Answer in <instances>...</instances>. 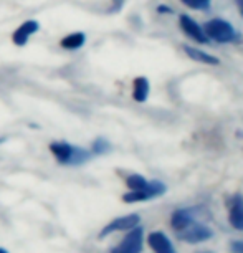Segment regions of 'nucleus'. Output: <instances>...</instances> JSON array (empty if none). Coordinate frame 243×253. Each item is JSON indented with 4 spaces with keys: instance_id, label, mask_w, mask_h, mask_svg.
Here are the masks:
<instances>
[{
    "instance_id": "obj_12",
    "label": "nucleus",
    "mask_w": 243,
    "mask_h": 253,
    "mask_svg": "<svg viewBox=\"0 0 243 253\" xmlns=\"http://www.w3.org/2000/svg\"><path fill=\"white\" fill-rule=\"evenodd\" d=\"M147 96H149V81H147V78H144V76H139V78L134 80L132 98H134L137 103H144Z\"/></svg>"
},
{
    "instance_id": "obj_15",
    "label": "nucleus",
    "mask_w": 243,
    "mask_h": 253,
    "mask_svg": "<svg viewBox=\"0 0 243 253\" xmlns=\"http://www.w3.org/2000/svg\"><path fill=\"white\" fill-rule=\"evenodd\" d=\"M126 185L129 190H142L147 185V180L139 174H132L126 179Z\"/></svg>"
},
{
    "instance_id": "obj_11",
    "label": "nucleus",
    "mask_w": 243,
    "mask_h": 253,
    "mask_svg": "<svg viewBox=\"0 0 243 253\" xmlns=\"http://www.w3.org/2000/svg\"><path fill=\"white\" fill-rule=\"evenodd\" d=\"M195 220V210L194 209H179L172 213V228L175 232L184 230L185 227L190 225Z\"/></svg>"
},
{
    "instance_id": "obj_8",
    "label": "nucleus",
    "mask_w": 243,
    "mask_h": 253,
    "mask_svg": "<svg viewBox=\"0 0 243 253\" xmlns=\"http://www.w3.org/2000/svg\"><path fill=\"white\" fill-rule=\"evenodd\" d=\"M38 28H40V25H38L37 20H27V22H23L22 25L12 33L13 43H15L17 46H23L28 42V38H30L33 33L38 32Z\"/></svg>"
},
{
    "instance_id": "obj_18",
    "label": "nucleus",
    "mask_w": 243,
    "mask_h": 253,
    "mask_svg": "<svg viewBox=\"0 0 243 253\" xmlns=\"http://www.w3.org/2000/svg\"><path fill=\"white\" fill-rule=\"evenodd\" d=\"M230 250H232L233 253H243V240H235V242H232Z\"/></svg>"
},
{
    "instance_id": "obj_4",
    "label": "nucleus",
    "mask_w": 243,
    "mask_h": 253,
    "mask_svg": "<svg viewBox=\"0 0 243 253\" xmlns=\"http://www.w3.org/2000/svg\"><path fill=\"white\" fill-rule=\"evenodd\" d=\"M177 237H179V240L187 242V243H200V242H205L208 238H212L213 232L208 227L194 220L190 225L185 227L184 230L177 232Z\"/></svg>"
},
{
    "instance_id": "obj_20",
    "label": "nucleus",
    "mask_w": 243,
    "mask_h": 253,
    "mask_svg": "<svg viewBox=\"0 0 243 253\" xmlns=\"http://www.w3.org/2000/svg\"><path fill=\"white\" fill-rule=\"evenodd\" d=\"M159 12H172L169 7H159Z\"/></svg>"
},
{
    "instance_id": "obj_21",
    "label": "nucleus",
    "mask_w": 243,
    "mask_h": 253,
    "mask_svg": "<svg viewBox=\"0 0 243 253\" xmlns=\"http://www.w3.org/2000/svg\"><path fill=\"white\" fill-rule=\"evenodd\" d=\"M0 253H8L7 250H3V248H0Z\"/></svg>"
},
{
    "instance_id": "obj_5",
    "label": "nucleus",
    "mask_w": 243,
    "mask_h": 253,
    "mask_svg": "<svg viewBox=\"0 0 243 253\" xmlns=\"http://www.w3.org/2000/svg\"><path fill=\"white\" fill-rule=\"evenodd\" d=\"M142 238H144V232H142L141 227L131 228L129 233L122 238V242L116 248H113L109 253H141Z\"/></svg>"
},
{
    "instance_id": "obj_7",
    "label": "nucleus",
    "mask_w": 243,
    "mask_h": 253,
    "mask_svg": "<svg viewBox=\"0 0 243 253\" xmlns=\"http://www.w3.org/2000/svg\"><path fill=\"white\" fill-rule=\"evenodd\" d=\"M180 27L185 32V35L190 37L192 40L199 42V43H205L208 40V37L205 35V32L199 27L197 22H194V18H190L189 15H180Z\"/></svg>"
},
{
    "instance_id": "obj_22",
    "label": "nucleus",
    "mask_w": 243,
    "mask_h": 253,
    "mask_svg": "<svg viewBox=\"0 0 243 253\" xmlns=\"http://www.w3.org/2000/svg\"><path fill=\"white\" fill-rule=\"evenodd\" d=\"M199 253H212V252H199Z\"/></svg>"
},
{
    "instance_id": "obj_9",
    "label": "nucleus",
    "mask_w": 243,
    "mask_h": 253,
    "mask_svg": "<svg viewBox=\"0 0 243 253\" xmlns=\"http://www.w3.org/2000/svg\"><path fill=\"white\" fill-rule=\"evenodd\" d=\"M147 243L154 250V253H177L174 245L170 243L167 235H164L162 232H152L147 237Z\"/></svg>"
},
{
    "instance_id": "obj_14",
    "label": "nucleus",
    "mask_w": 243,
    "mask_h": 253,
    "mask_svg": "<svg viewBox=\"0 0 243 253\" xmlns=\"http://www.w3.org/2000/svg\"><path fill=\"white\" fill-rule=\"evenodd\" d=\"M184 51L192 60L200 61V63H207V65H218V63H220V61H218V58H215V56H212V55L203 53V51H200L199 48H192V46H184Z\"/></svg>"
},
{
    "instance_id": "obj_1",
    "label": "nucleus",
    "mask_w": 243,
    "mask_h": 253,
    "mask_svg": "<svg viewBox=\"0 0 243 253\" xmlns=\"http://www.w3.org/2000/svg\"><path fill=\"white\" fill-rule=\"evenodd\" d=\"M50 151L60 164L80 166L91 159V154H89L88 151L81 149V147H76V146H71L68 142H51Z\"/></svg>"
},
{
    "instance_id": "obj_19",
    "label": "nucleus",
    "mask_w": 243,
    "mask_h": 253,
    "mask_svg": "<svg viewBox=\"0 0 243 253\" xmlns=\"http://www.w3.org/2000/svg\"><path fill=\"white\" fill-rule=\"evenodd\" d=\"M237 5H238V10L243 15V0H237Z\"/></svg>"
},
{
    "instance_id": "obj_13",
    "label": "nucleus",
    "mask_w": 243,
    "mask_h": 253,
    "mask_svg": "<svg viewBox=\"0 0 243 253\" xmlns=\"http://www.w3.org/2000/svg\"><path fill=\"white\" fill-rule=\"evenodd\" d=\"M84 40H86L84 33L75 32V33H71V35L65 37L60 45H61V48H65V50H78L84 45Z\"/></svg>"
},
{
    "instance_id": "obj_6",
    "label": "nucleus",
    "mask_w": 243,
    "mask_h": 253,
    "mask_svg": "<svg viewBox=\"0 0 243 253\" xmlns=\"http://www.w3.org/2000/svg\"><path fill=\"white\" fill-rule=\"evenodd\" d=\"M139 222H141V217L137 215V213H131V215H124V217H118V218H114L111 223H108V225L103 228L101 233H99V237L104 238V237H108L109 233H113V232L131 230V228L139 225Z\"/></svg>"
},
{
    "instance_id": "obj_17",
    "label": "nucleus",
    "mask_w": 243,
    "mask_h": 253,
    "mask_svg": "<svg viewBox=\"0 0 243 253\" xmlns=\"http://www.w3.org/2000/svg\"><path fill=\"white\" fill-rule=\"evenodd\" d=\"M187 7L195 8V10H205L210 5V0H182Z\"/></svg>"
},
{
    "instance_id": "obj_16",
    "label": "nucleus",
    "mask_w": 243,
    "mask_h": 253,
    "mask_svg": "<svg viewBox=\"0 0 243 253\" xmlns=\"http://www.w3.org/2000/svg\"><path fill=\"white\" fill-rule=\"evenodd\" d=\"M109 149H111V144H109L104 137H98V139L93 142V152H94V154H106Z\"/></svg>"
},
{
    "instance_id": "obj_2",
    "label": "nucleus",
    "mask_w": 243,
    "mask_h": 253,
    "mask_svg": "<svg viewBox=\"0 0 243 253\" xmlns=\"http://www.w3.org/2000/svg\"><path fill=\"white\" fill-rule=\"evenodd\" d=\"M203 32L208 38L218 42V43H230V42L238 40V33L235 32V28L222 18H213V20L207 22Z\"/></svg>"
},
{
    "instance_id": "obj_10",
    "label": "nucleus",
    "mask_w": 243,
    "mask_h": 253,
    "mask_svg": "<svg viewBox=\"0 0 243 253\" xmlns=\"http://www.w3.org/2000/svg\"><path fill=\"white\" fill-rule=\"evenodd\" d=\"M230 225L237 230H243V195L235 194L230 205V215H228Z\"/></svg>"
},
{
    "instance_id": "obj_23",
    "label": "nucleus",
    "mask_w": 243,
    "mask_h": 253,
    "mask_svg": "<svg viewBox=\"0 0 243 253\" xmlns=\"http://www.w3.org/2000/svg\"><path fill=\"white\" fill-rule=\"evenodd\" d=\"M0 142H3V139H2V137H0Z\"/></svg>"
},
{
    "instance_id": "obj_3",
    "label": "nucleus",
    "mask_w": 243,
    "mask_h": 253,
    "mask_svg": "<svg viewBox=\"0 0 243 253\" xmlns=\"http://www.w3.org/2000/svg\"><path fill=\"white\" fill-rule=\"evenodd\" d=\"M165 187L164 184L159 182V180H152V182H147V185L142 190H129L127 194L122 195V200L124 202H141V200H149L154 197H161V195L165 194Z\"/></svg>"
}]
</instances>
